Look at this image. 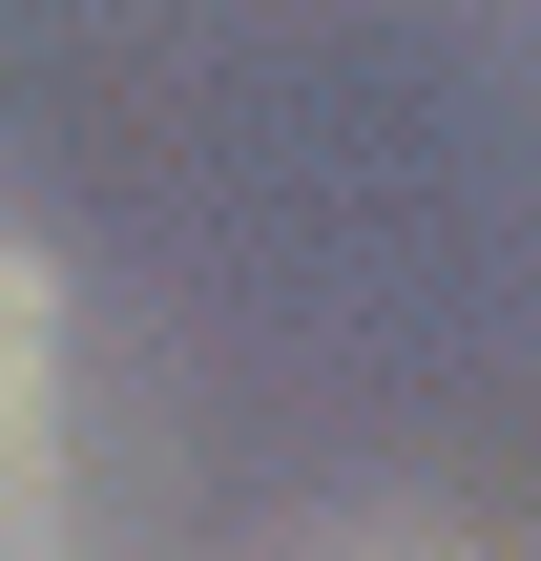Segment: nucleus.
Wrapping results in <instances>:
<instances>
[{"label": "nucleus", "mask_w": 541, "mask_h": 561, "mask_svg": "<svg viewBox=\"0 0 541 561\" xmlns=\"http://www.w3.org/2000/svg\"><path fill=\"white\" fill-rule=\"evenodd\" d=\"M0 561H83V437H63V271L0 229Z\"/></svg>", "instance_id": "1"}]
</instances>
